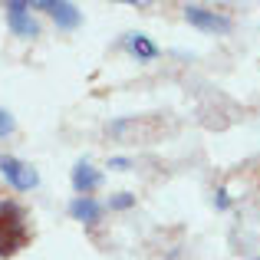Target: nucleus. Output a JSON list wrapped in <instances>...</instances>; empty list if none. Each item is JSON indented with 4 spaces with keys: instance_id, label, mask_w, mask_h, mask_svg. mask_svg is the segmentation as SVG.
Segmentation results:
<instances>
[{
    "instance_id": "obj_3",
    "label": "nucleus",
    "mask_w": 260,
    "mask_h": 260,
    "mask_svg": "<svg viewBox=\"0 0 260 260\" xmlns=\"http://www.w3.org/2000/svg\"><path fill=\"white\" fill-rule=\"evenodd\" d=\"M0 172L17 191H30L37 184V172L30 165H23L20 158H13V155H0Z\"/></svg>"
},
{
    "instance_id": "obj_2",
    "label": "nucleus",
    "mask_w": 260,
    "mask_h": 260,
    "mask_svg": "<svg viewBox=\"0 0 260 260\" xmlns=\"http://www.w3.org/2000/svg\"><path fill=\"white\" fill-rule=\"evenodd\" d=\"M109 132L122 142H139V145H152L161 132V122L155 115H135V119H122V122H112Z\"/></svg>"
},
{
    "instance_id": "obj_13",
    "label": "nucleus",
    "mask_w": 260,
    "mask_h": 260,
    "mask_svg": "<svg viewBox=\"0 0 260 260\" xmlns=\"http://www.w3.org/2000/svg\"><path fill=\"white\" fill-rule=\"evenodd\" d=\"M257 260H260V257H257Z\"/></svg>"
},
{
    "instance_id": "obj_4",
    "label": "nucleus",
    "mask_w": 260,
    "mask_h": 260,
    "mask_svg": "<svg viewBox=\"0 0 260 260\" xmlns=\"http://www.w3.org/2000/svg\"><path fill=\"white\" fill-rule=\"evenodd\" d=\"M184 17H188V23L201 26V30H208V33H231V20L221 17V13H214V10H204V7H184Z\"/></svg>"
},
{
    "instance_id": "obj_9",
    "label": "nucleus",
    "mask_w": 260,
    "mask_h": 260,
    "mask_svg": "<svg viewBox=\"0 0 260 260\" xmlns=\"http://www.w3.org/2000/svg\"><path fill=\"white\" fill-rule=\"evenodd\" d=\"M125 46H128V50H132V53H135L139 59H155V56H158V50H155V43H152L148 37H142V33H132V37L125 40Z\"/></svg>"
},
{
    "instance_id": "obj_7",
    "label": "nucleus",
    "mask_w": 260,
    "mask_h": 260,
    "mask_svg": "<svg viewBox=\"0 0 260 260\" xmlns=\"http://www.w3.org/2000/svg\"><path fill=\"white\" fill-rule=\"evenodd\" d=\"M99 172H95L92 165H86V161H79L76 165V172H73V184H76V191L79 194H89V191H95L99 188Z\"/></svg>"
},
{
    "instance_id": "obj_12",
    "label": "nucleus",
    "mask_w": 260,
    "mask_h": 260,
    "mask_svg": "<svg viewBox=\"0 0 260 260\" xmlns=\"http://www.w3.org/2000/svg\"><path fill=\"white\" fill-rule=\"evenodd\" d=\"M109 165H112V168H128V161H125V158H112Z\"/></svg>"
},
{
    "instance_id": "obj_1",
    "label": "nucleus",
    "mask_w": 260,
    "mask_h": 260,
    "mask_svg": "<svg viewBox=\"0 0 260 260\" xmlns=\"http://www.w3.org/2000/svg\"><path fill=\"white\" fill-rule=\"evenodd\" d=\"M33 231L26 211L13 201H0V257H13L30 244Z\"/></svg>"
},
{
    "instance_id": "obj_8",
    "label": "nucleus",
    "mask_w": 260,
    "mask_h": 260,
    "mask_svg": "<svg viewBox=\"0 0 260 260\" xmlns=\"http://www.w3.org/2000/svg\"><path fill=\"white\" fill-rule=\"evenodd\" d=\"M40 10H50L53 20H56L59 26H66V30H73V26L79 23V10L73 4H37Z\"/></svg>"
},
{
    "instance_id": "obj_11",
    "label": "nucleus",
    "mask_w": 260,
    "mask_h": 260,
    "mask_svg": "<svg viewBox=\"0 0 260 260\" xmlns=\"http://www.w3.org/2000/svg\"><path fill=\"white\" fill-rule=\"evenodd\" d=\"M128 204H135V194H119L109 201V208H128Z\"/></svg>"
},
{
    "instance_id": "obj_6",
    "label": "nucleus",
    "mask_w": 260,
    "mask_h": 260,
    "mask_svg": "<svg viewBox=\"0 0 260 260\" xmlns=\"http://www.w3.org/2000/svg\"><path fill=\"white\" fill-rule=\"evenodd\" d=\"M70 214L76 217V221L95 224V221H99V214H102V208H99V204H95V201H92V198H89V194H79L76 201L70 204Z\"/></svg>"
},
{
    "instance_id": "obj_5",
    "label": "nucleus",
    "mask_w": 260,
    "mask_h": 260,
    "mask_svg": "<svg viewBox=\"0 0 260 260\" xmlns=\"http://www.w3.org/2000/svg\"><path fill=\"white\" fill-rule=\"evenodd\" d=\"M4 10H7V23H10L13 33H20V37H37V23H33V17H30V4L10 0Z\"/></svg>"
},
{
    "instance_id": "obj_10",
    "label": "nucleus",
    "mask_w": 260,
    "mask_h": 260,
    "mask_svg": "<svg viewBox=\"0 0 260 260\" xmlns=\"http://www.w3.org/2000/svg\"><path fill=\"white\" fill-rule=\"evenodd\" d=\"M10 132H13V119H10V112L0 109V135H10Z\"/></svg>"
}]
</instances>
